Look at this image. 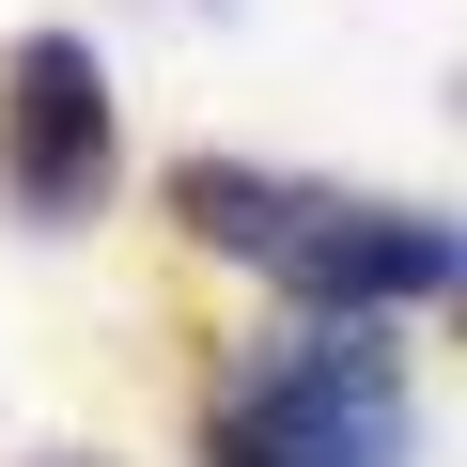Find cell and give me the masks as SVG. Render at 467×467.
I'll return each instance as SVG.
<instances>
[{"instance_id":"obj_2","label":"cell","mask_w":467,"mask_h":467,"mask_svg":"<svg viewBox=\"0 0 467 467\" xmlns=\"http://www.w3.org/2000/svg\"><path fill=\"white\" fill-rule=\"evenodd\" d=\"M374 312H312L296 343H265L202 405V467H405L420 451V405H405V358L358 343Z\"/></svg>"},{"instance_id":"obj_1","label":"cell","mask_w":467,"mask_h":467,"mask_svg":"<svg viewBox=\"0 0 467 467\" xmlns=\"http://www.w3.org/2000/svg\"><path fill=\"white\" fill-rule=\"evenodd\" d=\"M171 218L202 234L218 265L281 281L296 312H420L467 281V234L420 218V202H374V187H312V171H265V156H187L171 171Z\"/></svg>"},{"instance_id":"obj_3","label":"cell","mask_w":467,"mask_h":467,"mask_svg":"<svg viewBox=\"0 0 467 467\" xmlns=\"http://www.w3.org/2000/svg\"><path fill=\"white\" fill-rule=\"evenodd\" d=\"M0 202L47 218V234L109 202V63L78 32H32L0 63Z\"/></svg>"}]
</instances>
